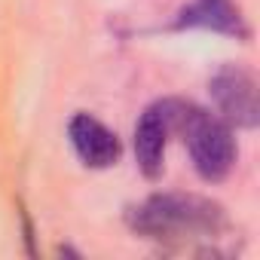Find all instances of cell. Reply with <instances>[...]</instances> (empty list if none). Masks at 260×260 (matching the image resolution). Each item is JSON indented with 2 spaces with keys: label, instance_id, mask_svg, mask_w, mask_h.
<instances>
[{
  "label": "cell",
  "instance_id": "obj_2",
  "mask_svg": "<svg viewBox=\"0 0 260 260\" xmlns=\"http://www.w3.org/2000/svg\"><path fill=\"white\" fill-rule=\"evenodd\" d=\"M181 135L190 147L193 169L199 172L202 181L217 184L223 181L233 166H236V138H233V125L223 122L217 113H208L202 107H190L187 119L181 122Z\"/></svg>",
  "mask_w": 260,
  "mask_h": 260
},
{
  "label": "cell",
  "instance_id": "obj_6",
  "mask_svg": "<svg viewBox=\"0 0 260 260\" xmlns=\"http://www.w3.org/2000/svg\"><path fill=\"white\" fill-rule=\"evenodd\" d=\"M68 135H71V144H74L77 156L89 169H110L122 156V144H119L116 132H110L101 119H95L89 113H77L71 119Z\"/></svg>",
  "mask_w": 260,
  "mask_h": 260
},
{
  "label": "cell",
  "instance_id": "obj_1",
  "mask_svg": "<svg viewBox=\"0 0 260 260\" xmlns=\"http://www.w3.org/2000/svg\"><path fill=\"white\" fill-rule=\"evenodd\" d=\"M128 226L147 239H217L226 230V214L217 202L196 193H153L128 211Z\"/></svg>",
  "mask_w": 260,
  "mask_h": 260
},
{
  "label": "cell",
  "instance_id": "obj_3",
  "mask_svg": "<svg viewBox=\"0 0 260 260\" xmlns=\"http://www.w3.org/2000/svg\"><path fill=\"white\" fill-rule=\"evenodd\" d=\"M190 101L184 98H162L150 104L138 125H135V159L147 181H156L166 169V147L175 132H181V122L190 113Z\"/></svg>",
  "mask_w": 260,
  "mask_h": 260
},
{
  "label": "cell",
  "instance_id": "obj_4",
  "mask_svg": "<svg viewBox=\"0 0 260 260\" xmlns=\"http://www.w3.org/2000/svg\"><path fill=\"white\" fill-rule=\"evenodd\" d=\"M211 101L217 107V116L230 122L233 128H254L260 119V101H257V80L242 64H223L208 80Z\"/></svg>",
  "mask_w": 260,
  "mask_h": 260
},
{
  "label": "cell",
  "instance_id": "obj_5",
  "mask_svg": "<svg viewBox=\"0 0 260 260\" xmlns=\"http://www.w3.org/2000/svg\"><path fill=\"white\" fill-rule=\"evenodd\" d=\"M172 28L175 31L199 28V31H214V34H223V37H236V40L251 37V28H248L242 10L233 0H190L175 16Z\"/></svg>",
  "mask_w": 260,
  "mask_h": 260
}]
</instances>
